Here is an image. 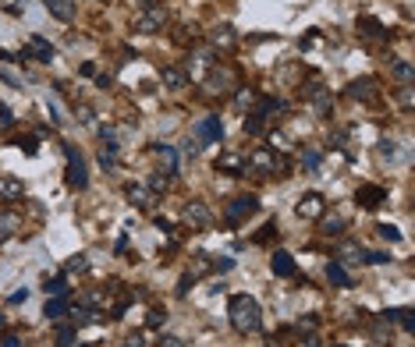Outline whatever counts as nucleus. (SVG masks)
Wrapping results in <instances>:
<instances>
[{
	"label": "nucleus",
	"instance_id": "a878e982",
	"mask_svg": "<svg viewBox=\"0 0 415 347\" xmlns=\"http://www.w3.org/2000/svg\"><path fill=\"white\" fill-rule=\"evenodd\" d=\"M327 280L334 283V287H351V273L341 266V262H330L327 266Z\"/></svg>",
	"mask_w": 415,
	"mask_h": 347
},
{
	"label": "nucleus",
	"instance_id": "393cba45",
	"mask_svg": "<svg viewBox=\"0 0 415 347\" xmlns=\"http://www.w3.org/2000/svg\"><path fill=\"white\" fill-rule=\"evenodd\" d=\"M390 75L398 78L401 86H412V81H415V68H412V60L398 57V60H394V64H390Z\"/></svg>",
	"mask_w": 415,
	"mask_h": 347
},
{
	"label": "nucleus",
	"instance_id": "20e7f679",
	"mask_svg": "<svg viewBox=\"0 0 415 347\" xmlns=\"http://www.w3.org/2000/svg\"><path fill=\"white\" fill-rule=\"evenodd\" d=\"M167 22H171L167 8H163V4H150V8H142V11L132 18V29H135L139 36H156V32L167 29Z\"/></svg>",
	"mask_w": 415,
	"mask_h": 347
},
{
	"label": "nucleus",
	"instance_id": "c85d7f7f",
	"mask_svg": "<svg viewBox=\"0 0 415 347\" xmlns=\"http://www.w3.org/2000/svg\"><path fill=\"white\" fill-rule=\"evenodd\" d=\"M372 340H377V347H390L394 333H390V322L387 319H380L377 326H372Z\"/></svg>",
	"mask_w": 415,
	"mask_h": 347
},
{
	"label": "nucleus",
	"instance_id": "1a4fd4ad",
	"mask_svg": "<svg viewBox=\"0 0 415 347\" xmlns=\"http://www.w3.org/2000/svg\"><path fill=\"white\" fill-rule=\"evenodd\" d=\"M295 213H298L302 220H323V213H327V198H323L320 192H305V195L295 202Z\"/></svg>",
	"mask_w": 415,
	"mask_h": 347
},
{
	"label": "nucleus",
	"instance_id": "cd10ccee",
	"mask_svg": "<svg viewBox=\"0 0 415 347\" xmlns=\"http://www.w3.org/2000/svg\"><path fill=\"white\" fill-rule=\"evenodd\" d=\"M99 319V312L93 309V305H78V309L71 312V322L75 326H89V322H96Z\"/></svg>",
	"mask_w": 415,
	"mask_h": 347
},
{
	"label": "nucleus",
	"instance_id": "09e8293b",
	"mask_svg": "<svg viewBox=\"0 0 415 347\" xmlns=\"http://www.w3.org/2000/svg\"><path fill=\"white\" fill-rule=\"evenodd\" d=\"M14 125V114H11V107H4L0 103V128H11Z\"/></svg>",
	"mask_w": 415,
	"mask_h": 347
},
{
	"label": "nucleus",
	"instance_id": "58836bf2",
	"mask_svg": "<svg viewBox=\"0 0 415 347\" xmlns=\"http://www.w3.org/2000/svg\"><path fill=\"white\" fill-rule=\"evenodd\" d=\"M163 322H167V312H163V309H150L146 326H153V330H156V326H163Z\"/></svg>",
	"mask_w": 415,
	"mask_h": 347
},
{
	"label": "nucleus",
	"instance_id": "603ef678",
	"mask_svg": "<svg viewBox=\"0 0 415 347\" xmlns=\"http://www.w3.org/2000/svg\"><path fill=\"white\" fill-rule=\"evenodd\" d=\"M0 347H22V337H18V333H8L4 340H0Z\"/></svg>",
	"mask_w": 415,
	"mask_h": 347
},
{
	"label": "nucleus",
	"instance_id": "bf43d9fd",
	"mask_svg": "<svg viewBox=\"0 0 415 347\" xmlns=\"http://www.w3.org/2000/svg\"><path fill=\"white\" fill-rule=\"evenodd\" d=\"M298 347H323V344H320V340H316V337H305V340H302V344H298Z\"/></svg>",
	"mask_w": 415,
	"mask_h": 347
},
{
	"label": "nucleus",
	"instance_id": "e433bc0d",
	"mask_svg": "<svg viewBox=\"0 0 415 347\" xmlns=\"http://www.w3.org/2000/svg\"><path fill=\"white\" fill-rule=\"evenodd\" d=\"M235 103H238L241 110H245V107H252V103H256V92H252V89H241V86H238V92H235Z\"/></svg>",
	"mask_w": 415,
	"mask_h": 347
},
{
	"label": "nucleus",
	"instance_id": "13d9d810",
	"mask_svg": "<svg viewBox=\"0 0 415 347\" xmlns=\"http://www.w3.org/2000/svg\"><path fill=\"white\" fill-rule=\"evenodd\" d=\"M25 298H29V291H25V287H22V291H14V294H11V305H22Z\"/></svg>",
	"mask_w": 415,
	"mask_h": 347
},
{
	"label": "nucleus",
	"instance_id": "4c0bfd02",
	"mask_svg": "<svg viewBox=\"0 0 415 347\" xmlns=\"http://www.w3.org/2000/svg\"><path fill=\"white\" fill-rule=\"evenodd\" d=\"M320 159H323L320 149H305V153H302V163H305L309 170H316V167H320Z\"/></svg>",
	"mask_w": 415,
	"mask_h": 347
},
{
	"label": "nucleus",
	"instance_id": "de8ad7c7",
	"mask_svg": "<svg viewBox=\"0 0 415 347\" xmlns=\"http://www.w3.org/2000/svg\"><path fill=\"white\" fill-rule=\"evenodd\" d=\"M398 322L405 333H412V309H398Z\"/></svg>",
	"mask_w": 415,
	"mask_h": 347
},
{
	"label": "nucleus",
	"instance_id": "6e6d98bb",
	"mask_svg": "<svg viewBox=\"0 0 415 347\" xmlns=\"http://www.w3.org/2000/svg\"><path fill=\"white\" fill-rule=\"evenodd\" d=\"M78 120H82V125H93V110L89 107H78Z\"/></svg>",
	"mask_w": 415,
	"mask_h": 347
},
{
	"label": "nucleus",
	"instance_id": "f3484780",
	"mask_svg": "<svg viewBox=\"0 0 415 347\" xmlns=\"http://www.w3.org/2000/svg\"><path fill=\"white\" fill-rule=\"evenodd\" d=\"M160 78H163V89H167V92H181V89H189V71L178 68V64H167Z\"/></svg>",
	"mask_w": 415,
	"mask_h": 347
},
{
	"label": "nucleus",
	"instance_id": "864d4df0",
	"mask_svg": "<svg viewBox=\"0 0 415 347\" xmlns=\"http://www.w3.org/2000/svg\"><path fill=\"white\" fill-rule=\"evenodd\" d=\"M380 153H383V159H387V156H390V159L398 156V149H394V142H380Z\"/></svg>",
	"mask_w": 415,
	"mask_h": 347
},
{
	"label": "nucleus",
	"instance_id": "ddd939ff",
	"mask_svg": "<svg viewBox=\"0 0 415 347\" xmlns=\"http://www.w3.org/2000/svg\"><path fill=\"white\" fill-rule=\"evenodd\" d=\"M22 57H25V60H39V64H50V60H54V47L47 43L43 36H32L29 47L22 50Z\"/></svg>",
	"mask_w": 415,
	"mask_h": 347
},
{
	"label": "nucleus",
	"instance_id": "680f3d73",
	"mask_svg": "<svg viewBox=\"0 0 415 347\" xmlns=\"http://www.w3.org/2000/svg\"><path fill=\"white\" fill-rule=\"evenodd\" d=\"M0 57H4V50H0Z\"/></svg>",
	"mask_w": 415,
	"mask_h": 347
},
{
	"label": "nucleus",
	"instance_id": "a18cd8bd",
	"mask_svg": "<svg viewBox=\"0 0 415 347\" xmlns=\"http://www.w3.org/2000/svg\"><path fill=\"white\" fill-rule=\"evenodd\" d=\"M156 347H185V340H181V337H174V333H163V337L156 340Z\"/></svg>",
	"mask_w": 415,
	"mask_h": 347
},
{
	"label": "nucleus",
	"instance_id": "b1692460",
	"mask_svg": "<svg viewBox=\"0 0 415 347\" xmlns=\"http://www.w3.org/2000/svg\"><path fill=\"white\" fill-rule=\"evenodd\" d=\"M284 110V103H281V99H274V96H256V103H252V110H248V114H256V117H270V114H281Z\"/></svg>",
	"mask_w": 415,
	"mask_h": 347
},
{
	"label": "nucleus",
	"instance_id": "4d7b16f0",
	"mask_svg": "<svg viewBox=\"0 0 415 347\" xmlns=\"http://www.w3.org/2000/svg\"><path fill=\"white\" fill-rule=\"evenodd\" d=\"M128 347H146V337H142V333H132V337H128Z\"/></svg>",
	"mask_w": 415,
	"mask_h": 347
},
{
	"label": "nucleus",
	"instance_id": "9d476101",
	"mask_svg": "<svg viewBox=\"0 0 415 347\" xmlns=\"http://www.w3.org/2000/svg\"><path fill=\"white\" fill-rule=\"evenodd\" d=\"M213 167H217V174H227V177H245L248 174V159L241 153H220Z\"/></svg>",
	"mask_w": 415,
	"mask_h": 347
},
{
	"label": "nucleus",
	"instance_id": "412c9836",
	"mask_svg": "<svg viewBox=\"0 0 415 347\" xmlns=\"http://www.w3.org/2000/svg\"><path fill=\"white\" fill-rule=\"evenodd\" d=\"M18 231H22V216L11 213V209H4V213H0V244L11 241Z\"/></svg>",
	"mask_w": 415,
	"mask_h": 347
},
{
	"label": "nucleus",
	"instance_id": "37998d69",
	"mask_svg": "<svg viewBox=\"0 0 415 347\" xmlns=\"http://www.w3.org/2000/svg\"><path fill=\"white\" fill-rule=\"evenodd\" d=\"M89 270V259L86 255H75L71 262H68V273H86Z\"/></svg>",
	"mask_w": 415,
	"mask_h": 347
},
{
	"label": "nucleus",
	"instance_id": "f03ea898",
	"mask_svg": "<svg viewBox=\"0 0 415 347\" xmlns=\"http://www.w3.org/2000/svg\"><path fill=\"white\" fill-rule=\"evenodd\" d=\"M245 159H248V174H266V177H287L292 174V159L284 153H274L270 146L252 149V156H245Z\"/></svg>",
	"mask_w": 415,
	"mask_h": 347
},
{
	"label": "nucleus",
	"instance_id": "e2e57ef3",
	"mask_svg": "<svg viewBox=\"0 0 415 347\" xmlns=\"http://www.w3.org/2000/svg\"><path fill=\"white\" fill-rule=\"evenodd\" d=\"M337 347H344V344H337Z\"/></svg>",
	"mask_w": 415,
	"mask_h": 347
},
{
	"label": "nucleus",
	"instance_id": "3c124183",
	"mask_svg": "<svg viewBox=\"0 0 415 347\" xmlns=\"http://www.w3.org/2000/svg\"><path fill=\"white\" fill-rule=\"evenodd\" d=\"M316 322H320L316 316H302L298 319V330H316Z\"/></svg>",
	"mask_w": 415,
	"mask_h": 347
},
{
	"label": "nucleus",
	"instance_id": "0eeeda50",
	"mask_svg": "<svg viewBox=\"0 0 415 347\" xmlns=\"http://www.w3.org/2000/svg\"><path fill=\"white\" fill-rule=\"evenodd\" d=\"M305 99H309V107H313L316 117H330V114H334V92H330L327 86H320V81L305 86Z\"/></svg>",
	"mask_w": 415,
	"mask_h": 347
},
{
	"label": "nucleus",
	"instance_id": "aec40b11",
	"mask_svg": "<svg viewBox=\"0 0 415 347\" xmlns=\"http://www.w3.org/2000/svg\"><path fill=\"white\" fill-rule=\"evenodd\" d=\"M128 202L135 209H153L156 206V192H150L146 185H132L128 188Z\"/></svg>",
	"mask_w": 415,
	"mask_h": 347
},
{
	"label": "nucleus",
	"instance_id": "a19ab883",
	"mask_svg": "<svg viewBox=\"0 0 415 347\" xmlns=\"http://www.w3.org/2000/svg\"><path fill=\"white\" fill-rule=\"evenodd\" d=\"M156 153L167 159V167H171V174H174V167H178V153H174L171 146H156Z\"/></svg>",
	"mask_w": 415,
	"mask_h": 347
},
{
	"label": "nucleus",
	"instance_id": "4468645a",
	"mask_svg": "<svg viewBox=\"0 0 415 347\" xmlns=\"http://www.w3.org/2000/svg\"><path fill=\"white\" fill-rule=\"evenodd\" d=\"M195 138H202V142H220V138H224V120H220L217 114L202 117L199 125H195Z\"/></svg>",
	"mask_w": 415,
	"mask_h": 347
},
{
	"label": "nucleus",
	"instance_id": "f8f14e48",
	"mask_svg": "<svg viewBox=\"0 0 415 347\" xmlns=\"http://www.w3.org/2000/svg\"><path fill=\"white\" fill-rule=\"evenodd\" d=\"M377 86H380V81L372 78V75L355 78V81H348V96L351 99H362V103H372V99H377Z\"/></svg>",
	"mask_w": 415,
	"mask_h": 347
},
{
	"label": "nucleus",
	"instance_id": "72a5a7b5",
	"mask_svg": "<svg viewBox=\"0 0 415 347\" xmlns=\"http://www.w3.org/2000/svg\"><path fill=\"white\" fill-rule=\"evenodd\" d=\"M99 163H103V167H114V163H117V142H114V138H110V142H103Z\"/></svg>",
	"mask_w": 415,
	"mask_h": 347
},
{
	"label": "nucleus",
	"instance_id": "ea45409f",
	"mask_svg": "<svg viewBox=\"0 0 415 347\" xmlns=\"http://www.w3.org/2000/svg\"><path fill=\"white\" fill-rule=\"evenodd\" d=\"M362 262H369V266H383V262H390V259H387V252H362Z\"/></svg>",
	"mask_w": 415,
	"mask_h": 347
},
{
	"label": "nucleus",
	"instance_id": "4be33fe9",
	"mask_svg": "<svg viewBox=\"0 0 415 347\" xmlns=\"http://www.w3.org/2000/svg\"><path fill=\"white\" fill-rule=\"evenodd\" d=\"M47 11L57 18V22H75V0H47Z\"/></svg>",
	"mask_w": 415,
	"mask_h": 347
},
{
	"label": "nucleus",
	"instance_id": "2f4dec72",
	"mask_svg": "<svg viewBox=\"0 0 415 347\" xmlns=\"http://www.w3.org/2000/svg\"><path fill=\"white\" fill-rule=\"evenodd\" d=\"M320 234H327V237H341V234H344V220H341V216L323 220V223H320Z\"/></svg>",
	"mask_w": 415,
	"mask_h": 347
},
{
	"label": "nucleus",
	"instance_id": "49530a36",
	"mask_svg": "<svg viewBox=\"0 0 415 347\" xmlns=\"http://www.w3.org/2000/svg\"><path fill=\"white\" fill-rule=\"evenodd\" d=\"M274 234H277V223H274V220H270V223H266V227H263V231L256 234V241H259V244H266V241H270V237H274Z\"/></svg>",
	"mask_w": 415,
	"mask_h": 347
},
{
	"label": "nucleus",
	"instance_id": "bb28decb",
	"mask_svg": "<svg viewBox=\"0 0 415 347\" xmlns=\"http://www.w3.org/2000/svg\"><path fill=\"white\" fill-rule=\"evenodd\" d=\"M50 322H57V319H64L68 316V298H50L47 301V312H43Z\"/></svg>",
	"mask_w": 415,
	"mask_h": 347
},
{
	"label": "nucleus",
	"instance_id": "79ce46f5",
	"mask_svg": "<svg viewBox=\"0 0 415 347\" xmlns=\"http://www.w3.org/2000/svg\"><path fill=\"white\" fill-rule=\"evenodd\" d=\"M171 188V177L167 174H156L153 181H150V192H167Z\"/></svg>",
	"mask_w": 415,
	"mask_h": 347
},
{
	"label": "nucleus",
	"instance_id": "473e14b6",
	"mask_svg": "<svg viewBox=\"0 0 415 347\" xmlns=\"http://www.w3.org/2000/svg\"><path fill=\"white\" fill-rule=\"evenodd\" d=\"M213 270V262H210V255H195V262H192V270H189V277L192 280H199V277H206Z\"/></svg>",
	"mask_w": 415,
	"mask_h": 347
},
{
	"label": "nucleus",
	"instance_id": "7c9ffc66",
	"mask_svg": "<svg viewBox=\"0 0 415 347\" xmlns=\"http://www.w3.org/2000/svg\"><path fill=\"white\" fill-rule=\"evenodd\" d=\"M270 149H274V153H292V138H287L284 131H270Z\"/></svg>",
	"mask_w": 415,
	"mask_h": 347
},
{
	"label": "nucleus",
	"instance_id": "423d86ee",
	"mask_svg": "<svg viewBox=\"0 0 415 347\" xmlns=\"http://www.w3.org/2000/svg\"><path fill=\"white\" fill-rule=\"evenodd\" d=\"M181 223H185V227H189V231H206V227H210V223H213V209L206 206L202 198H192L189 206L181 209Z\"/></svg>",
	"mask_w": 415,
	"mask_h": 347
},
{
	"label": "nucleus",
	"instance_id": "f704fd0d",
	"mask_svg": "<svg viewBox=\"0 0 415 347\" xmlns=\"http://www.w3.org/2000/svg\"><path fill=\"white\" fill-rule=\"evenodd\" d=\"M241 128H245V135H263V131H266V120L256 117V114H248V117L241 120Z\"/></svg>",
	"mask_w": 415,
	"mask_h": 347
},
{
	"label": "nucleus",
	"instance_id": "5fc2aeb1",
	"mask_svg": "<svg viewBox=\"0 0 415 347\" xmlns=\"http://www.w3.org/2000/svg\"><path fill=\"white\" fill-rule=\"evenodd\" d=\"M231 266H235L231 259H217V262H213V270H217V273H227V270H231Z\"/></svg>",
	"mask_w": 415,
	"mask_h": 347
},
{
	"label": "nucleus",
	"instance_id": "39448f33",
	"mask_svg": "<svg viewBox=\"0 0 415 347\" xmlns=\"http://www.w3.org/2000/svg\"><path fill=\"white\" fill-rule=\"evenodd\" d=\"M64 156H68V188L86 192V188H89V167H86V156H82L75 146H68V142H64Z\"/></svg>",
	"mask_w": 415,
	"mask_h": 347
},
{
	"label": "nucleus",
	"instance_id": "a211bd4d",
	"mask_svg": "<svg viewBox=\"0 0 415 347\" xmlns=\"http://www.w3.org/2000/svg\"><path fill=\"white\" fill-rule=\"evenodd\" d=\"M210 47H213V50H224V53L235 50V47H238V32H235L231 25H217V29L210 32Z\"/></svg>",
	"mask_w": 415,
	"mask_h": 347
},
{
	"label": "nucleus",
	"instance_id": "c756f323",
	"mask_svg": "<svg viewBox=\"0 0 415 347\" xmlns=\"http://www.w3.org/2000/svg\"><path fill=\"white\" fill-rule=\"evenodd\" d=\"M43 291H47V298H68V280H64V277L47 280V283H43Z\"/></svg>",
	"mask_w": 415,
	"mask_h": 347
},
{
	"label": "nucleus",
	"instance_id": "dca6fc26",
	"mask_svg": "<svg viewBox=\"0 0 415 347\" xmlns=\"http://www.w3.org/2000/svg\"><path fill=\"white\" fill-rule=\"evenodd\" d=\"M270 270H274V277H281V280H295L298 277V266H295L292 252H274V259H270Z\"/></svg>",
	"mask_w": 415,
	"mask_h": 347
},
{
	"label": "nucleus",
	"instance_id": "052dcab7",
	"mask_svg": "<svg viewBox=\"0 0 415 347\" xmlns=\"http://www.w3.org/2000/svg\"><path fill=\"white\" fill-rule=\"evenodd\" d=\"M4 326H8V319H4V316H0V333H4Z\"/></svg>",
	"mask_w": 415,
	"mask_h": 347
},
{
	"label": "nucleus",
	"instance_id": "8fccbe9b",
	"mask_svg": "<svg viewBox=\"0 0 415 347\" xmlns=\"http://www.w3.org/2000/svg\"><path fill=\"white\" fill-rule=\"evenodd\" d=\"M398 103H401L405 110H412V86H401V92H398Z\"/></svg>",
	"mask_w": 415,
	"mask_h": 347
},
{
	"label": "nucleus",
	"instance_id": "f257e3e1",
	"mask_svg": "<svg viewBox=\"0 0 415 347\" xmlns=\"http://www.w3.org/2000/svg\"><path fill=\"white\" fill-rule=\"evenodd\" d=\"M227 316H231V326L241 337L256 333L263 326V309H259V301L252 294H231V301H227Z\"/></svg>",
	"mask_w": 415,
	"mask_h": 347
},
{
	"label": "nucleus",
	"instance_id": "7ed1b4c3",
	"mask_svg": "<svg viewBox=\"0 0 415 347\" xmlns=\"http://www.w3.org/2000/svg\"><path fill=\"white\" fill-rule=\"evenodd\" d=\"M238 89V71L235 68H227V64H213L210 71H206L202 78V96H210V99H224V96H231Z\"/></svg>",
	"mask_w": 415,
	"mask_h": 347
},
{
	"label": "nucleus",
	"instance_id": "5701e85b",
	"mask_svg": "<svg viewBox=\"0 0 415 347\" xmlns=\"http://www.w3.org/2000/svg\"><path fill=\"white\" fill-rule=\"evenodd\" d=\"M362 244H355V241H341L337 244V259H341V266H355V262H362Z\"/></svg>",
	"mask_w": 415,
	"mask_h": 347
},
{
	"label": "nucleus",
	"instance_id": "c9c22d12",
	"mask_svg": "<svg viewBox=\"0 0 415 347\" xmlns=\"http://www.w3.org/2000/svg\"><path fill=\"white\" fill-rule=\"evenodd\" d=\"M377 231H380V237H383V241H390V244H398V241H401V231L394 227V223H380Z\"/></svg>",
	"mask_w": 415,
	"mask_h": 347
},
{
	"label": "nucleus",
	"instance_id": "6e6552de",
	"mask_svg": "<svg viewBox=\"0 0 415 347\" xmlns=\"http://www.w3.org/2000/svg\"><path fill=\"white\" fill-rule=\"evenodd\" d=\"M256 209H259V198H256V195H238V198H231V202H227L224 220H227V223H235V227H238V223H241V220H248V216H252Z\"/></svg>",
	"mask_w": 415,
	"mask_h": 347
},
{
	"label": "nucleus",
	"instance_id": "9b49d317",
	"mask_svg": "<svg viewBox=\"0 0 415 347\" xmlns=\"http://www.w3.org/2000/svg\"><path fill=\"white\" fill-rule=\"evenodd\" d=\"M359 36L362 39H372V43H387V39H394V32H387L377 18H369V14H359Z\"/></svg>",
	"mask_w": 415,
	"mask_h": 347
},
{
	"label": "nucleus",
	"instance_id": "6ab92c4d",
	"mask_svg": "<svg viewBox=\"0 0 415 347\" xmlns=\"http://www.w3.org/2000/svg\"><path fill=\"white\" fill-rule=\"evenodd\" d=\"M25 195V185L11 174H0V202H18Z\"/></svg>",
	"mask_w": 415,
	"mask_h": 347
},
{
	"label": "nucleus",
	"instance_id": "c03bdc74",
	"mask_svg": "<svg viewBox=\"0 0 415 347\" xmlns=\"http://www.w3.org/2000/svg\"><path fill=\"white\" fill-rule=\"evenodd\" d=\"M14 146H18V149H25V156H36V149H39V142H36V138L29 135V138H18Z\"/></svg>",
	"mask_w": 415,
	"mask_h": 347
},
{
	"label": "nucleus",
	"instance_id": "2eb2a0df",
	"mask_svg": "<svg viewBox=\"0 0 415 347\" xmlns=\"http://www.w3.org/2000/svg\"><path fill=\"white\" fill-rule=\"evenodd\" d=\"M355 202L362 209H380L383 202H387V192L380 188V185H362L359 192H355Z\"/></svg>",
	"mask_w": 415,
	"mask_h": 347
}]
</instances>
